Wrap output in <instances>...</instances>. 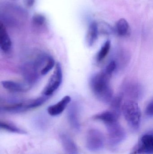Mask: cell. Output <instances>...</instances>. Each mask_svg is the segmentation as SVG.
Wrapping results in <instances>:
<instances>
[{
  "label": "cell",
  "instance_id": "cell-1",
  "mask_svg": "<svg viewBox=\"0 0 153 154\" xmlns=\"http://www.w3.org/2000/svg\"><path fill=\"white\" fill-rule=\"evenodd\" d=\"M111 77L103 70L93 75L90 79L92 91L99 100L103 103H109L113 99V91L110 85Z\"/></svg>",
  "mask_w": 153,
  "mask_h": 154
},
{
  "label": "cell",
  "instance_id": "cell-2",
  "mask_svg": "<svg viewBox=\"0 0 153 154\" xmlns=\"http://www.w3.org/2000/svg\"><path fill=\"white\" fill-rule=\"evenodd\" d=\"M122 112L130 128L134 131L139 129L141 111L137 102L134 100H126L122 105Z\"/></svg>",
  "mask_w": 153,
  "mask_h": 154
},
{
  "label": "cell",
  "instance_id": "cell-3",
  "mask_svg": "<svg viewBox=\"0 0 153 154\" xmlns=\"http://www.w3.org/2000/svg\"><path fill=\"white\" fill-rule=\"evenodd\" d=\"M107 128L110 144L116 146L121 143L126 137L124 128L119 123L118 120L105 124Z\"/></svg>",
  "mask_w": 153,
  "mask_h": 154
},
{
  "label": "cell",
  "instance_id": "cell-4",
  "mask_svg": "<svg viewBox=\"0 0 153 154\" xmlns=\"http://www.w3.org/2000/svg\"><path fill=\"white\" fill-rule=\"evenodd\" d=\"M63 75L60 63L56 65L54 70L49 78L46 85L42 91L44 96L49 97L53 94L59 88L63 81Z\"/></svg>",
  "mask_w": 153,
  "mask_h": 154
},
{
  "label": "cell",
  "instance_id": "cell-5",
  "mask_svg": "<svg viewBox=\"0 0 153 154\" xmlns=\"http://www.w3.org/2000/svg\"><path fill=\"white\" fill-rule=\"evenodd\" d=\"M105 137L103 134L97 129L89 130L86 136V146L91 152H98L101 150L104 145Z\"/></svg>",
  "mask_w": 153,
  "mask_h": 154
},
{
  "label": "cell",
  "instance_id": "cell-6",
  "mask_svg": "<svg viewBox=\"0 0 153 154\" xmlns=\"http://www.w3.org/2000/svg\"><path fill=\"white\" fill-rule=\"evenodd\" d=\"M129 154H153V131L143 135Z\"/></svg>",
  "mask_w": 153,
  "mask_h": 154
},
{
  "label": "cell",
  "instance_id": "cell-7",
  "mask_svg": "<svg viewBox=\"0 0 153 154\" xmlns=\"http://www.w3.org/2000/svg\"><path fill=\"white\" fill-rule=\"evenodd\" d=\"M22 71L25 82L30 87L35 84L41 75L40 70L34 61L25 63Z\"/></svg>",
  "mask_w": 153,
  "mask_h": 154
},
{
  "label": "cell",
  "instance_id": "cell-8",
  "mask_svg": "<svg viewBox=\"0 0 153 154\" xmlns=\"http://www.w3.org/2000/svg\"><path fill=\"white\" fill-rule=\"evenodd\" d=\"M67 118L71 127L74 130L78 131L81 128L79 108L77 104L72 103L67 110Z\"/></svg>",
  "mask_w": 153,
  "mask_h": 154
},
{
  "label": "cell",
  "instance_id": "cell-9",
  "mask_svg": "<svg viewBox=\"0 0 153 154\" xmlns=\"http://www.w3.org/2000/svg\"><path fill=\"white\" fill-rule=\"evenodd\" d=\"M71 101L70 96H65L56 104L49 106L47 109L48 113L52 116H59L63 112Z\"/></svg>",
  "mask_w": 153,
  "mask_h": 154
},
{
  "label": "cell",
  "instance_id": "cell-10",
  "mask_svg": "<svg viewBox=\"0 0 153 154\" xmlns=\"http://www.w3.org/2000/svg\"><path fill=\"white\" fill-rule=\"evenodd\" d=\"M61 144L65 151L69 154H76L78 149L72 137L66 133H61L59 135Z\"/></svg>",
  "mask_w": 153,
  "mask_h": 154
},
{
  "label": "cell",
  "instance_id": "cell-11",
  "mask_svg": "<svg viewBox=\"0 0 153 154\" xmlns=\"http://www.w3.org/2000/svg\"><path fill=\"white\" fill-rule=\"evenodd\" d=\"M0 48L3 52L9 53L12 48V43L10 38L4 25L0 24Z\"/></svg>",
  "mask_w": 153,
  "mask_h": 154
},
{
  "label": "cell",
  "instance_id": "cell-12",
  "mask_svg": "<svg viewBox=\"0 0 153 154\" xmlns=\"http://www.w3.org/2000/svg\"><path fill=\"white\" fill-rule=\"evenodd\" d=\"M2 87L6 90L13 93H21L28 90L30 87L26 83L22 84L13 81H3L1 82Z\"/></svg>",
  "mask_w": 153,
  "mask_h": 154
},
{
  "label": "cell",
  "instance_id": "cell-13",
  "mask_svg": "<svg viewBox=\"0 0 153 154\" xmlns=\"http://www.w3.org/2000/svg\"><path fill=\"white\" fill-rule=\"evenodd\" d=\"M99 34L98 23L93 22L89 26L86 34V44L89 47H92L95 44Z\"/></svg>",
  "mask_w": 153,
  "mask_h": 154
},
{
  "label": "cell",
  "instance_id": "cell-14",
  "mask_svg": "<svg viewBox=\"0 0 153 154\" xmlns=\"http://www.w3.org/2000/svg\"><path fill=\"white\" fill-rule=\"evenodd\" d=\"M119 117V116L110 110L97 114L94 116L93 118L95 120L102 121L104 124H106L110 122L118 120Z\"/></svg>",
  "mask_w": 153,
  "mask_h": 154
},
{
  "label": "cell",
  "instance_id": "cell-15",
  "mask_svg": "<svg viewBox=\"0 0 153 154\" xmlns=\"http://www.w3.org/2000/svg\"><path fill=\"white\" fill-rule=\"evenodd\" d=\"M0 128L2 130L9 133L20 134H27V132L24 129L19 127L12 123L7 122V121L1 120Z\"/></svg>",
  "mask_w": 153,
  "mask_h": 154
},
{
  "label": "cell",
  "instance_id": "cell-16",
  "mask_svg": "<svg viewBox=\"0 0 153 154\" xmlns=\"http://www.w3.org/2000/svg\"><path fill=\"white\" fill-rule=\"evenodd\" d=\"M115 31L120 36L124 37L128 35L130 32V28L128 22L124 19L119 20L116 25Z\"/></svg>",
  "mask_w": 153,
  "mask_h": 154
},
{
  "label": "cell",
  "instance_id": "cell-17",
  "mask_svg": "<svg viewBox=\"0 0 153 154\" xmlns=\"http://www.w3.org/2000/svg\"><path fill=\"white\" fill-rule=\"evenodd\" d=\"M123 94L117 96L112 99L110 103V109L112 112H114L118 116L120 115L122 111V100H123Z\"/></svg>",
  "mask_w": 153,
  "mask_h": 154
},
{
  "label": "cell",
  "instance_id": "cell-18",
  "mask_svg": "<svg viewBox=\"0 0 153 154\" xmlns=\"http://www.w3.org/2000/svg\"><path fill=\"white\" fill-rule=\"evenodd\" d=\"M110 47L111 44L110 40H107L102 45L96 56V60L98 63L101 62L105 59L109 52Z\"/></svg>",
  "mask_w": 153,
  "mask_h": 154
},
{
  "label": "cell",
  "instance_id": "cell-19",
  "mask_svg": "<svg viewBox=\"0 0 153 154\" xmlns=\"http://www.w3.org/2000/svg\"><path fill=\"white\" fill-rule=\"evenodd\" d=\"M98 26L99 34L110 35L116 32L115 29H113L110 25L104 22L98 23Z\"/></svg>",
  "mask_w": 153,
  "mask_h": 154
},
{
  "label": "cell",
  "instance_id": "cell-20",
  "mask_svg": "<svg viewBox=\"0 0 153 154\" xmlns=\"http://www.w3.org/2000/svg\"><path fill=\"white\" fill-rule=\"evenodd\" d=\"M33 24L37 27H42L46 23V19L44 15L40 14H35L32 18Z\"/></svg>",
  "mask_w": 153,
  "mask_h": 154
},
{
  "label": "cell",
  "instance_id": "cell-21",
  "mask_svg": "<svg viewBox=\"0 0 153 154\" xmlns=\"http://www.w3.org/2000/svg\"><path fill=\"white\" fill-rule=\"evenodd\" d=\"M116 61L115 60H112L108 64L107 66L106 67L105 69L103 70L107 74H108L112 76V74L116 68Z\"/></svg>",
  "mask_w": 153,
  "mask_h": 154
},
{
  "label": "cell",
  "instance_id": "cell-22",
  "mask_svg": "<svg viewBox=\"0 0 153 154\" xmlns=\"http://www.w3.org/2000/svg\"><path fill=\"white\" fill-rule=\"evenodd\" d=\"M146 114L150 116H153V100L147 105L146 109Z\"/></svg>",
  "mask_w": 153,
  "mask_h": 154
},
{
  "label": "cell",
  "instance_id": "cell-23",
  "mask_svg": "<svg viewBox=\"0 0 153 154\" xmlns=\"http://www.w3.org/2000/svg\"><path fill=\"white\" fill-rule=\"evenodd\" d=\"M24 5L28 8H31L34 5L35 0H23Z\"/></svg>",
  "mask_w": 153,
  "mask_h": 154
}]
</instances>
